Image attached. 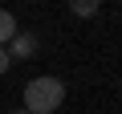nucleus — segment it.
Returning <instances> with one entry per match:
<instances>
[{"mask_svg": "<svg viewBox=\"0 0 122 114\" xmlns=\"http://www.w3.org/2000/svg\"><path fill=\"white\" fill-rule=\"evenodd\" d=\"M65 102V82L61 78H33L25 86V110L29 114H57V106Z\"/></svg>", "mask_w": 122, "mask_h": 114, "instance_id": "obj_1", "label": "nucleus"}, {"mask_svg": "<svg viewBox=\"0 0 122 114\" xmlns=\"http://www.w3.org/2000/svg\"><path fill=\"white\" fill-rule=\"evenodd\" d=\"M4 49H8V57H12V61H29V57L37 53V37H33V33H20V29H16V37H12V41H8Z\"/></svg>", "mask_w": 122, "mask_h": 114, "instance_id": "obj_2", "label": "nucleus"}, {"mask_svg": "<svg viewBox=\"0 0 122 114\" xmlns=\"http://www.w3.org/2000/svg\"><path fill=\"white\" fill-rule=\"evenodd\" d=\"M98 8H102V0H69V12H73V16H81V21L98 16Z\"/></svg>", "mask_w": 122, "mask_h": 114, "instance_id": "obj_3", "label": "nucleus"}, {"mask_svg": "<svg viewBox=\"0 0 122 114\" xmlns=\"http://www.w3.org/2000/svg\"><path fill=\"white\" fill-rule=\"evenodd\" d=\"M12 37H16V16L8 8H0V45H8Z\"/></svg>", "mask_w": 122, "mask_h": 114, "instance_id": "obj_4", "label": "nucleus"}, {"mask_svg": "<svg viewBox=\"0 0 122 114\" xmlns=\"http://www.w3.org/2000/svg\"><path fill=\"white\" fill-rule=\"evenodd\" d=\"M8 65H12V57H8V49L0 45V73H8Z\"/></svg>", "mask_w": 122, "mask_h": 114, "instance_id": "obj_5", "label": "nucleus"}, {"mask_svg": "<svg viewBox=\"0 0 122 114\" xmlns=\"http://www.w3.org/2000/svg\"><path fill=\"white\" fill-rule=\"evenodd\" d=\"M8 114H29V110H25V106H20V110H8Z\"/></svg>", "mask_w": 122, "mask_h": 114, "instance_id": "obj_6", "label": "nucleus"}]
</instances>
